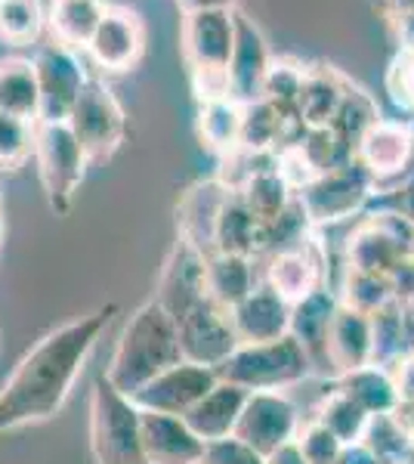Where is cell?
Instances as JSON below:
<instances>
[{"mask_svg":"<svg viewBox=\"0 0 414 464\" xmlns=\"http://www.w3.org/2000/svg\"><path fill=\"white\" fill-rule=\"evenodd\" d=\"M177 362H183L177 322L155 301H149L124 325L121 341H118L109 369H105V378L124 396H133L140 387H146L149 381Z\"/></svg>","mask_w":414,"mask_h":464,"instance_id":"7a4b0ae2","label":"cell"},{"mask_svg":"<svg viewBox=\"0 0 414 464\" xmlns=\"http://www.w3.org/2000/svg\"><path fill=\"white\" fill-rule=\"evenodd\" d=\"M47 16H43L41 0H4L0 4V37L6 44H34L41 37Z\"/></svg>","mask_w":414,"mask_h":464,"instance_id":"ab89813d","label":"cell"},{"mask_svg":"<svg viewBox=\"0 0 414 464\" xmlns=\"http://www.w3.org/2000/svg\"><path fill=\"white\" fill-rule=\"evenodd\" d=\"M34 164L43 196L56 214H69L87 174V159L69 124H34Z\"/></svg>","mask_w":414,"mask_h":464,"instance_id":"ba28073f","label":"cell"},{"mask_svg":"<svg viewBox=\"0 0 414 464\" xmlns=\"http://www.w3.org/2000/svg\"><path fill=\"white\" fill-rule=\"evenodd\" d=\"M334 387L350 396L365 415H387V411H393L399 406L393 378H390V372L380 369V365H362V369L337 375Z\"/></svg>","mask_w":414,"mask_h":464,"instance_id":"4dcf8cb0","label":"cell"},{"mask_svg":"<svg viewBox=\"0 0 414 464\" xmlns=\"http://www.w3.org/2000/svg\"><path fill=\"white\" fill-rule=\"evenodd\" d=\"M300 424H303L300 421V411L284 391L247 393L232 437L242 440L245 446H251L254 452L269 455L273 449L291 443L297 437Z\"/></svg>","mask_w":414,"mask_h":464,"instance_id":"7c38bea8","label":"cell"},{"mask_svg":"<svg viewBox=\"0 0 414 464\" xmlns=\"http://www.w3.org/2000/svg\"><path fill=\"white\" fill-rule=\"evenodd\" d=\"M263 461H266V464H306L294 440H291V443H284V446L273 449L269 455H263Z\"/></svg>","mask_w":414,"mask_h":464,"instance_id":"816d5d0a","label":"cell"},{"mask_svg":"<svg viewBox=\"0 0 414 464\" xmlns=\"http://www.w3.org/2000/svg\"><path fill=\"white\" fill-rule=\"evenodd\" d=\"M205 282H207V297L223 310H232L236 304H242L257 282V260L242 257V254H207L205 257Z\"/></svg>","mask_w":414,"mask_h":464,"instance_id":"d4e9b609","label":"cell"},{"mask_svg":"<svg viewBox=\"0 0 414 464\" xmlns=\"http://www.w3.org/2000/svg\"><path fill=\"white\" fill-rule=\"evenodd\" d=\"M387 93L399 111L414 118V50H396L387 72Z\"/></svg>","mask_w":414,"mask_h":464,"instance_id":"7bdbcfd3","label":"cell"},{"mask_svg":"<svg viewBox=\"0 0 414 464\" xmlns=\"http://www.w3.org/2000/svg\"><path fill=\"white\" fill-rule=\"evenodd\" d=\"M118 304L78 316L53 328L19 359L13 375L0 387V437L32 424H43L63 411L74 381L84 372L90 353L109 328Z\"/></svg>","mask_w":414,"mask_h":464,"instance_id":"6da1fadb","label":"cell"},{"mask_svg":"<svg viewBox=\"0 0 414 464\" xmlns=\"http://www.w3.org/2000/svg\"><path fill=\"white\" fill-rule=\"evenodd\" d=\"M214 384H217L214 369L183 359V362L170 365L168 372H161L158 378L149 381L146 387H140L130 400L142 411H161V415L183 418Z\"/></svg>","mask_w":414,"mask_h":464,"instance_id":"2e32d148","label":"cell"},{"mask_svg":"<svg viewBox=\"0 0 414 464\" xmlns=\"http://www.w3.org/2000/svg\"><path fill=\"white\" fill-rule=\"evenodd\" d=\"M396 50H414V0H374Z\"/></svg>","mask_w":414,"mask_h":464,"instance_id":"ee69618b","label":"cell"},{"mask_svg":"<svg viewBox=\"0 0 414 464\" xmlns=\"http://www.w3.org/2000/svg\"><path fill=\"white\" fill-rule=\"evenodd\" d=\"M313 418L319 424H325V428L334 433V437L341 440L343 446H350V443H359V440H362V433L368 428V418H371V415H365V411L359 409L356 402L350 400V396L341 393L334 384H331V391L325 393V400L315 406Z\"/></svg>","mask_w":414,"mask_h":464,"instance_id":"d590c367","label":"cell"},{"mask_svg":"<svg viewBox=\"0 0 414 464\" xmlns=\"http://www.w3.org/2000/svg\"><path fill=\"white\" fill-rule=\"evenodd\" d=\"M0 111L37 124L41 93H37V74L32 59L25 56L0 59Z\"/></svg>","mask_w":414,"mask_h":464,"instance_id":"83f0119b","label":"cell"},{"mask_svg":"<svg viewBox=\"0 0 414 464\" xmlns=\"http://www.w3.org/2000/svg\"><path fill=\"white\" fill-rule=\"evenodd\" d=\"M352 161L374 179V186L387 189L414 168V124L402 118H378L359 140Z\"/></svg>","mask_w":414,"mask_h":464,"instance_id":"8fae6325","label":"cell"},{"mask_svg":"<svg viewBox=\"0 0 414 464\" xmlns=\"http://www.w3.org/2000/svg\"><path fill=\"white\" fill-rule=\"evenodd\" d=\"M387 279H390V291H393L396 304H411L414 301V257L399 260Z\"/></svg>","mask_w":414,"mask_h":464,"instance_id":"7dc6e473","label":"cell"},{"mask_svg":"<svg viewBox=\"0 0 414 464\" xmlns=\"http://www.w3.org/2000/svg\"><path fill=\"white\" fill-rule=\"evenodd\" d=\"M313 365L306 359L303 347L284 334L269 343H238L229 356L214 369L217 381L232 387H242L247 393L263 391H288L310 378Z\"/></svg>","mask_w":414,"mask_h":464,"instance_id":"277c9868","label":"cell"},{"mask_svg":"<svg viewBox=\"0 0 414 464\" xmlns=\"http://www.w3.org/2000/svg\"><path fill=\"white\" fill-rule=\"evenodd\" d=\"M337 464H380L374 459L371 452L365 449V443H350L341 449V455H337Z\"/></svg>","mask_w":414,"mask_h":464,"instance_id":"681fc988","label":"cell"},{"mask_svg":"<svg viewBox=\"0 0 414 464\" xmlns=\"http://www.w3.org/2000/svg\"><path fill=\"white\" fill-rule=\"evenodd\" d=\"M232 192L226 189L217 177L198 179L189 189L179 196L177 205V229L183 242H189L192 248L201 254H214V236H217V220Z\"/></svg>","mask_w":414,"mask_h":464,"instance_id":"ac0fdd59","label":"cell"},{"mask_svg":"<svg viewBox=\"0 0 414 464\" xmlns=\"http://www.w3.org/2000/svg\"><path fill=\"white\" fill-rule=\"evenodd\" d=\"M201 464H266L260 452H254L251 446H245L242 440L226 437L217 440V443L205 446V459Z\"/></svg>","mask_w":414,"mask_h":464,"instance_id":"bcb514c9","label":"cell"},{"mask_svg":"<svg viewBox=\"0 0 414 464\" xmlns=\"http://www.w3.org/2000/svg\"><path fill=\"white\" fill-rule=\"evenodd\" d=\"M214 251L220 254H242V257L257 260L260 251V220L247 211L242 196L232 192L226 198L220 220H217V236H214Z\"/></svg>","mask_w":414,"mask_h":464,"instance_id":"1f68e13d","label":"cell"},{"mask_svg":"<svg viewBox=\"0 0 414 464\" xmlns=\"http://www.w3.org/2000/svg\"><path fill=\"white\" fill-rule=\"evenodd\" d=\"M328 279V248L322 245L319 229H313L303 242L263 257V285L273 288L282 301L297 304L313 291L325 288Z\"/></svg>","mask_w":414,"mask_h":464,"instance_id":"30bf717a","label":"cell"},{"mask_svg":"<svg viewBox=\"0 0 414 464\" xmlns=\"http://www.w3.org/2000/svg\"><path fill=\"white\" fill-rule=\"evenodd\" d=\"M205 257L207 254H201L198 248H192L189 242L177 238L168 260H164L161 279H158V291L152 301L161 306L173 322H179L201 301H207Z\"/></svg>","mask_w":414,"mask_h":464,"instance_id":"4fadbf2b","label":"cell"},{"mask_svg":"<svg viewBox=\"0 0 414 464\" xmlns=\"http://www.w3.org/2000/svg\"><path fill=\"white\" fill-rule=\"evenodd\" d=\"M341 306L371 316L380 306L393 301V291H390V279L378 273H362V269H343L341 291H334Z\"/></svg>","mask_w":414,"mask_h":464,"instance_id":"8d00e7d4","label":"cell"},{"mask_svg":"<svg viewBox=\"0 0 414 464\" xmlns=\"http://www.w3.org/2000/svg\"><path fill=\"white\" fill-rule=\"evenodd\" d=\"M0 4H4V0H0Z\"/></svg>","mask_w":414,"mask_h":464,"instance_id":"680465c9","label":"cell"},{"mask_svg":"<svg viewBox=\"0 0 414 464\" xmlns=\"http://www.w3.org/2000/svg\"><path fill=\"white\" fill-rule=\"evenodd\" d=\"M346 269H362V273H378L390 276L399 260L411 257L402 245L390 236V229L374 217L371 211H365L359 217V223L352 227L350 238H346Z\"/></svg>","mask_w":414,"mask_h":464,"instance_id":"44dd1931","label":"cell"},{"mask_svg":"<svg viewBox=\"0 0 414 464\" xmlns=\"http://www.w3.org/2000/svg\"><path fill=\"white\" fill-rule=\"evenodd\" d=\"M4 236H6V227H4V217H0V245H4Z\"/></svg>","mask_w":414,"mask_h":464,"instance_id":"db71d44e","label":"cell"},{"mask_svg":"<svg viewBox=\"0 0 414 464\" xmlns=\"http://www.w3.org/2000/svg\"><path fill=\"white\" fill-rule=\"evenodd\" d=\"M245 400H247V391L217 381V384L210 387V391L201 396L189 411H186L183 421L195 430V437L198 440H205V443H217V440H226V437L236 433V424H238V415H242V409H245Z\"/></svg>","mask_w":414,"mask_h":464,"instance_id":"cb8c5ba5","label":"cell"},{"mask_svg":"<svg viewBox=\"0 0 414 464\" xmlns=\"http://www.w3.org/2000/svg\"><path fill=\"white\" fill-rule=\"evenodd\" d=\"M371 208H383V211H393L399 217H405V220H409L411 227H414V168L402 179H396L393 186L380 189L378 196H374Z\"/></svg>","mask_w":414,"mask_h":464,"instance_id":"f6af8a7d","label":"cell"},{"mask_svg":"<svg viewBox=\"0 0 414 464\" xmlns=\"http://www.w3.org/2000/svg\"><path fill=\"white\" fill-rule=\"evenodd\" d=\"M90 455L96 464H146L142 409L105 375L90 391Z\"/></svg>","mask_w":414,"mask_h":464,"instance_id":"5b68a950","label":"cell"},{"mask_svg":"<svg viewBox=\"0 0 414 464\" xmlns=\"http://www.w3.org/2000/svg\"><path fill=\"white\" fill-rule=\"evenodd\" d=\"M109 0H53L50 6V34L56 44L69 50H87L90 37L100 28Z\"/></svg>","mask_w":414,"mask_h":464,"instance_id":"4316f807","label":"cell"},{"mask_svg":"<svg viewBox=\"0 0 414 464\" xmlns=\"http://www.w3.org/2000/svg\"><path fill=\"white\" fill-rule=\"evenodd\" d=\"M390 378H393V387H396V400L414 402V353L399 359L393 369H390Z\"/></svg>","mask_w":414,"mask_h":464,"instance_id":"c3c4849f","label":"cell"},{"mask_svg":"<svg viewBox=\"0 0 414 464\" xmlns=\"http://www.w3.org/2000/svg\"><path fill=\"white\" fill-rule=\"evenodd\" d=\"M337 306H341V301H337V295L328 285L313 291V295L303 297V301L291 304L288 334L300 343V347H303L310 365L319 372H328L325 341H328V328H331V319H334Z\"/></svg>","mask_w":414,"mask_h":464,"instance_id":"7402d4cb","label":"cell"},{"mask_svg":"<svg viewBox=\"0 0 414 464\" xmlns=\"http://www.w3.org/2000/svg\"><path fill=\"white\" fill-rule=\"evenodd\" d=\"M405 464H414V452L409 455V459H405Z\"/></svg>","mask_w":414,"mask_h":464,"instance_id":"11a10c76","label":"cell"},{"mask_svg":"<svg viewBox=\"0 0 414 464\" xmlns=\"http://www.w3.org/2000/svg\"><path fill=\"white\" fill-rule=\"evenodd\" d=\"M0 205H4V196H0Z\"/></svg>","mask_w":414,"mask_h":464,"instance_id":"9f6ffc18","label":"cell"},{"mask_svg":"<svg viewBox=\"0 0 414 464\" xmlns=\"http://www.w3.org/2000/svg\"><path fill=\"white\" fill-rule=\"evenodd\" d=\"M236 196H242V201L247 205V211H251L254 217H257L260 223L273 220V217H278L284 211V208L294 201V189L291 183L284 179L282 174H278V164L269 170H260L257 177H251L245 183L242 192H236Z\"/></svg>","mask_w":414,"mask_h":464,"instance_id":"836d02e7","label":"cell"},{"mask_svg":"<svg viewBox=\"0 0 414 464\" xmlns=\"http://www.w3.org/2000/svg\"><path fill=\"white\" fill-rule=\"evenodd\" d=\"M303 72L306 65L294 63V59H275L266 72L263 81V100L273 109H278V115L284 118H297V100H300V87H303Z\"/></svg>","mask_w":414,"mask_h":464,"instance_id":"f35d334b","label":"cell"},{"mask_svg":"<svg viewBox=\"0 0 414 464\" xmlns=\"http://www.w3.org/2000/svg\"><path fill=\"white\" fill-rule=\"evenodd\" d=\"M273 65V50H269L266 37L260 25L247 19L236 6V50L229 59V100L238 106H251L263 100V81Z\"/></svg>","mask_w":414,"mask_h":464,"instance_id":"e0dca14e","label":"cell"},{"mask_svg":"<svg viewBox=\"0 0 414 464\" xmlns=\"http://www.w3.org/2000/svg\"><path fill=\"white\" fill-rule=\"evenodd\" d=\"M300 161L306 164L313 177L325 174L331 168H341V164L352 161V155L346 152L343 143L337 140V133L331 127H303V133L297 137V143L288 146Z\"/></svg>","mask_w":414,"mask_h":464,"instance_id":"e575fe53","label":"cell"},{"mask_svg":"<svg viewBox=\"0 0 414 464\" xmlns=\"http://www.w3.org/2000/svg\"><path fill=\"white\" fill-rule=\"evenodd\" d=\"M350 84L343 72L331 65H306L303 87L297 100V118L303 127H328L337 106L343 100V90Z\"/></svg>","mask_w":414,"mask_h":464,"instance_id":"484cf974","label":"cell"},{"mask_svg":"<svg viewBox=\"0 0 414 464\" xmlns=\"http://www.w3.org/2000/svg\"><path fill=\"white\" fill-rule=\"evenodd\" d=\"M186 69L195 100H220L229 96V59L236 50V10H201L186 13L179 32Z\"/></svg>","mask_w":414,"mask_h":464,"instance_id":"3957f363","label":"cell"},{"mask_svg":"<svg viewBox=\"0 0 414 464\" xmlns=\"http://www.w3.org/2000/svg\"><path fill=\"white\" fill-rule=\"evenodd\" d=\"M146 50V25L140 13H133L124 4H109L100 28L93 32L87 44V53L102 72H130L142 59Z\"/></svg>","mask_w":414,"mask_h":464,"instance_id":"5bb4252c","label":"cell"},{"mask_svg":"<svg viewBox=\"0 0 414 464\" xmlns=\"http://www.w3.org/2000/svg\"><path fill=\"white\" fill-rule=\"evenodd\" d=\"M205 440L179 415L161 411H142V455L146 464H201L205 459Z\"/></svg>","mask_w":414,"mask_h":464,"instance_id":"d6986e66","label":"cell"},{"mask_svg":"<svg viewBox=\"0 0 414 464\" xmlns=\"http://www.w3.org/2000/svg\"><path fill=\"white\" fill-rule=\"evenodd\" d=\"M32 63L37 74V93H41L37 124H65L90 78L84 72V63L74 50L56 41L37 47Z\"/></svg>","mask_w":414,"mask_h":464,"instance_id":"9c48e42d","label":"cell"},{"mask_svg":"<svg viewBox=\"0 0 414 464\" xmlns=\"http://www.w3.org/2000/svg\"><path fill=\"white\" fill-rule=\"evenodd\" d=\"M325 362L334 378L371 365V322L368 316L350 310V306H337L325 341Z\"/></svg>","mask_w":414,"mask_h":464,"instance_id":"603a6c76","label":"cell"},{"mask_svg":"<svg viewBox=\"0 0 414 464\" xmlns=\"http://www.w3.org/2000/svg\"><path fill=\"white\" fill-rule=\"evenodd\" d=\"M368 322H371V365L390 372L414 347V332L409 328L402 304L390 301L378 313H371Z\"/></svg>","mask_w":414,"mask_h":464,"instance_id":"f546056e","label":"cell"},{"mask_svg":"<svg viewBox=\"0 0 414 464\" xmlns=\"http://www.w3.org/2000/svg\"><path fill=\"white\" fill-rule=\"evenodd\" d=\"M201 146L210 155L223 159V155L236 152L242 146V106L229 96L220 100L198 102V121H195Z\"/></svg>","mask_w":414,"mask_h":464,"instance_id":"f1b7e54d","label":"cell"},{"mask_svg":"<svg viewBox=\"0 0 414 464\" xmlns=\"http://www.w3.org/2000/svg\"><path fill=\"white\" fill-rule=\"evenodd\" d=\"M294 196L303 208L310 227L322 229L352 220V217H362L378 196V186L356 161H346L341 168H331L325 174L313 177Z\"/></svg>","mask_w":414,"mask_h":464,"instance_id":"8992f818","label":"cell"},{"mask_svg":"<svg viewBox=\"0 0 414 464\" xmlns=\"http://www.w3.org/2000/svg\"><path fill=\"white\" fill-rule=\"evenodd\" d=\"M294 443H297L306 464H337V455H341V449H343L341 440H337L325 424L315 421V418L300 424Z\"/></svg>","mask_w":414,"mask_h":464,"instance_id":"b9f144b4","label":"cell"},{"mask_svg":"<svg viewBox=\"0 0 414 464\" xmlns=\"http://www.w3.org/2000/svg\"><path fill=\"white\" fill-rule=\"evenodd\" d=\"M359 443H365V449L380 464H405V459L414 452V443L409 440V433L399 428L393 411L368 418V428H365Z\"/></svg>","mask_w":414,"mask_h":464,"instance_id":"74e56055","label":"cell"},{"mask_svg":"<svg viewBox=\"0 0 414 464\" xmlns=\"http://www.w3.org/2000/svg\"><path fill=\"white\" fill-rule=\"evenodd\" d=\"M380 118V109H378V100H374L371 93H368L365 87L359 84H346L343 90V100L341 106H337L334 118H331V130L337 133V140L343 143L346 152H356L359 140L368 133V127H371L374 121Z\"/></svg>","mask_w":414,"mask_h":464,"instance_id":"d6a6232c","label":"cell"},{"mask_svg":"<svg viewBox=\"0 0 414 464\" xmlns=\"http://www.w3.org/2000/svg\"><path fill=\"white\" fill-rule=\"evenodd\" d=\"M177 338L183 359L207 365V369H217L238 347L236 328L229 322V310L217 306L210 297L177 322Z\"/></svg>","mask_w":414,"mask_h":464,"instance_id":"9a60e30c","label":"cell"},{"mask_svg":"<svg viewBox=\"0 0 414 464\" xmlns=\"http://www.w3.org/2000/svg\"><path fill=\"white\" fill-rule=\"evenodd\" d=\"M393 418L399 421V428L409 433V440L414 443V402H399L393 409Z\"/></svg>","mask_w":414,"mask_h":464,"instance_id":"f5cc1de1","label":"cell"},{"mask_svg":"<svg viewBox=\"0 0 414 464\" xmlns=\"http://www.w3.org/2000/svg\"><path fill=\"white\" fill-rule=\"evenodd\" d=\"M65 124H69L72 137L78 140L87 164L109 161L127 137V115L102 78H87Z\"/></svg>","mask_w":414,"mask_h":464,"instance_id":"52a82bcc","label":"cell"},{"mask_svg":"<svg viewBox=\"0 0 414 464\" xmlns=\"http://www.w3.org/2000/svg\"><path fill=\"white\" fill-rule=\"evenodd\" d=\"M411 257H414V254H411Z\"/></svg>","mask_w":414,"mask_h":464,"instance_id":"91938a15","label":"cell"},{"mask_svg":"<svg viewBox=\"0 0 414 464\" xmlns=\"http://www.w3.org/2000/svg\"><path fill=\"white\" fill-rule=\"evenodd\" d=\"M411 353H414V347H411Z\"/></svg>","mask_w":414,"mask_h":464,"instance_id":"6f0895ef","label":"cell"},{"mask_svg":"<svg viewBox=\"0 0 414 464\" xmlns=\"http://www.w3.org/2000/svg\"><path fill=\"white\" fill-rule=\"evenodd\" d=\"M179 13H201V10H236V0H177Z\"/></svg>","mask_w":414,"mask_h":464,"instance_id":"f907efd6","label":"cell"},{"mask_svg":"<svg viewBox=\"0 0 414 464\" xmlns=\"http://www.w3.org/2000/svg\"><path fill=\"white\" fill-rule=\"evenodd\" d=\"M229 322L236 328L238 343H269L288 334L291 304L282 301L273 288L260 282L242 304L229 310Z\"/></svg>","mask_w":414,"mask_h":464,"instance_id":"ffe728a7","label":"cell"},{"mask_svg":"<svg viewBox=\"0 0 414 464\" xmlns=\"http://www.w3.org/2000/svg\"><path fill=\"white\" fill-rule=\"evenodd\" d=\"M34 155V124L0 111V170H19Z\"/></svg>","mask_w":414,"mask_h":464,"instance_id":"60d3db41","label":"cell"}]
</instances>
